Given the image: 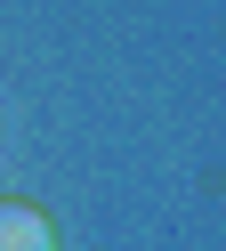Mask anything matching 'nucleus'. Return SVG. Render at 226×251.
I'll return each instance as SVG.
<instances>
[{"label": "nucleus", "mask_w": 226, "mask_h": 251, "mask_svg": "<svg viewBox=\"0 0 226 251\" xmlns=\"http://www.w3.org/2000/svg\"><path fill=\"white\" fill-rule=\"evenodd\" d=\"M0 251H57V227L32 202H0Z\"/></svg>", "instance_id": "obj_1"}]
</instances>
